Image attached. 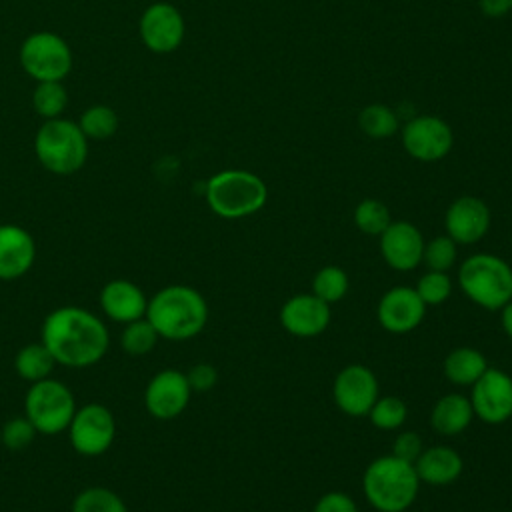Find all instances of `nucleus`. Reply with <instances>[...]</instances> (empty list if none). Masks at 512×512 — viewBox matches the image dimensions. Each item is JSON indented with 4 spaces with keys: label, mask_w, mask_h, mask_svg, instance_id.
<instances>
[{
    "label": "nucleus",
    "mask_w": 512,
    "mask_h": 512,
    "mask_svg": "<svg viewBox=\"0 0 512 512\" xmlns=\"http://www.w3.org/2000/svg\"><path fill=\"white\" fill-rule=\"evenodd\" d=\"M68 438L80 456L92 458L104 454L116 438L114 414L98 402L76 408L68 426Z\"/></svg>",
    "instance_id": "1a4fd4ad"
},
{
    "label": "nucleus",
    "mask_w": 512,
    "mask_h": 512,
    "mask_svg": "<svg viewBox=\"0 0 512 512\" xmlns=\"http://www.w3.org/2000/svg\"><path fill=\"white\" fill-rule=\"evenodd\" d=\"M380 252L392 270H414L422 264L424 236L412 222L392 220L390 226L380 234Z\"/></svg>",
    "instance_id": "dca6fc26"
},
{
    "label": "nucleus",
    "mask_w": 512,
    "mask_h": 512,
    "mask_svg": "<svg viewBox=\"0 0 512 512\" xmlns=\"http://www.w3.org/2000/svg\"><path fill=\"white\" fill-rule=\"evenodd\" d=\"M424 450V444H422V438L418 432L414 430H404L400 432L396 438H394V444H392V454L400 460H406L410 464H414L418 460V456L422 454Z\"/></svg>",
    "instance_id": "c9c22d12"
},
{
    "label": "nucleus",
    "mask_w": 512,
    "mask_h": 512,
    "mask_svg": "<svg viewBox=\"0 0 512 512\" xmlns=\"http://www.w3.org/2000/svg\"><path fill=\"white\" fill-rule=\"evenodd\" d=\"M444 376L456 386H472L488 368L486 356L472 346H458L444 358Z\"/></svg>",
    "instance_id": "5701e85b"
},
{
    "label": "nucleus",
    "mask_w": 512,
    "mask_h": 512,
    "mask_svg": "<svg viewBox=\"0 0 512 512\" xmlns=\"http://www.w3.org/2000/svg\"><path fill=\"white\" fill-rule=\"evenodd\" d=\"M458 286L476 306L500 310L512 300V266L494 254H472L458 268Z\"/></svg>",
    "instance_id": "39448f33"
},
{
    "label": "nucleus",
    "mask_w": 512,
    "mask_h": 512,
    "mask_svg": "<svg viewBox=\"0 0 512 512\" xmlns=\"http://www.w3.org/2000/svg\"><path fill=\"white\" fill-rule=\"evenodd\" d=\"M78 126L86 138L106 140L118 130V114L106 104H94L82 112Z\"/></svg>",
    "instance_id": "a878e982"
},
{
    "label": "nucleus",
    "mask_w": 512,
    "mask_h": 512,
    "mask_svg": "<svg viewBox=\"0 0 512 512\" xmlns=\"http://www.w3.org/2000/svg\"><path fill=\"white\" fill-rule=\"evenodd\" d=\"M100 308L114 322L128 324L146 316L148 298L144 290L132 280L116 278L102 286L100 290Z\"/></svg>",
    "instance_id": "aec40b11"
},
{
    "label": "nucleus",
    "mask_w": 512,
    "mask_h": 512,
    "mask_svg": "<svg viewBox=\"0 0 512 512\" xmlns=\"http://www.w3.org/2000/svg\"><path fill=\"white\" fill-rule=\"evenodd\" d=\"M474 416L486 424H504L512 416V376L500 368L488 366L472 384L468 396Z\"/></svg>",
    "instance_id": "9b49d317"
},
{
    "label": "nucleus",
    "mask_w": 512,
    "mask_h": 512,
    "mask_svg": "<svg viewBox=\"0 0 512 512\" xmlns=\"http://www.w3.org/2000/svg\"><path fill=\"white\" fill-rule=\"evenodd\" d=\"M358 124L370 138H388L398 130V118L386 104H368L362 108Z\"/></svg>",
    "instance_id": "2f4dec72"
},
{
    "label": "nucleus",
    "mask_w": 512,
    "mask_h": 512,
    "mask_svg": "<svg viewBox=\"0 0 512 512\" xmlns=\"http://www.w3.org/2000/svg\"><path fill=\"white\" fill-rule=\"evenodd\" d=\"M160 336L156 332V328L148 322V318H138L134 322L124 324V330L120 334V346L124 352L132 354V356H142L148 354L150 350H154V346L158 344Z\"/></svg>",
    "instance_id": "c85d7f7f"
},
{
    "label": "nucleus",
    "mask_w": 512,
    "mask_h": 512,
    "mask_svg": "<svg viewBox=\"0 0 512 512\" xmlns=\"http://www.w3.org/2000/svg\"><path fill=\"white\" fill-rule=\"evenodd\" d=\"M36 260L32 234L18 224H0V280L24 276Z\"/></svg>",
    "instance_id": "6ab92c4d"
},
{
    "label": "nucleus",
    "mask_w": 512,
    "mask_h": 512,
    "mask_svg": "<svg viewBox=\"0 0 512 512\" xmlns=\"http://www.w3.org/2000/svg\"><path fill=\"white\" fill-rule=\"evenodd\" d=\"M348 286H350L348 274L334 264L322 266L312 278V294L326 304L340 302L348 294Z\"/></svg>",
    "instance_id": "393cba45"
},
{
    "label": "nucleus",
    "mask_w": 512,
    "mask_h": 512,
    "mask_svg": "<svg viewBox=\"0 0 512 512\" xmlns=\"http://www.w3.org/2000/svg\"><path fill=\"white\" fill-rule=\"evenodd\" d=\"M474 420V410L470 398L458 392L444 394L436 400L430 412V424L434 432L442 436L462 434Z\"/></svg>",
    "instance_id": "4be33fe9"
},
{
    "label": "nucleus",
    "mask_w": 512,
    "mask_h": 512,
    "mask_svg": "<svg viewBox=\"0 0 512 512\" xmlns=\"http://www.w3.org/2000/svg\"><path fill=\"white\" fill-rule=\"evenodd\" d=\"M500 324L508 338H512V300L500 308Z\"/></svg>",
    "instance_id": "ea45409f"
},
{
    "label": "nucleus",
    "mask_w": 512,
    "mask_h": 512,
    "mask_svg": "<svg viewBox=\"0 0 512 512\" xmlns=\"http://www.w3.org/2000/svg\"><path fill=\"white\" fill-rule=\"evenodd\" d=\"M456 242L444 234V236H436L430 242L424 244V256L422 262L428 266V270H438V272H448L458 256L456 250Z\"/></svg>",
    "instance_id": "72a5a7b5"
},
{
    "label": "nucleus",
    "mask_w": 512,
    "mask_h": 512,
    "mask_svg": "<svg viewBox=\"0 0 512 512\" xmlns=\"http://www.w3.org/2000/svg\"><path fill=\"white\" fill-rule=\"evenodd\" d=\"M362 488L368 504L378 512H404L418 496L420 478L414 464L384 454L366 466Z\"/></svg>",
    "instance_id": "7ed1b4c3"
},
{
    "label": "nucleus",
    "mask_w": 512,
    "mask_h": 512,
    "mask_svg": "<svg viewBox=\"0 0 512 512\" xmlns=\"http://www.w3.org/2000/svg\"><path fill=\"white\" fill-rule=\"evenodd\" d=\"M38 162L52 174L68 176L78 172L88 156V138L78 122L66 118L44 120L34 138Z\"/></svg>",
    "instance_id": "423d86ee"
},
{
    "label": "nucleus",
    "mask_w": 512,
    "mask_h": 512,
    "mask_svg": "<svg viewBox=\"0 0 512 512\" xmlns=\"http://www.w3.org/2000/svg\"><path fill=\"white\" fill-rule=\"evenodd\" d=\"M416 294L426 306H438L446 302L452 294V280L448 272H438V270H428L422 274L414 286Z\"/></svg>",
    "instance_id": "473e14b6"
},
{
    "label": "nucleus",
    "mask_w": 512,
    "mask_h": 512,
    "mask_svg": "<svg viewBox=\"0 0 512 512\" xmlns=\"http://www.w3.org/2000/svg\"><path fill=\"white\" fill-rule=\"evenodd\" d=\"M282 328L298 338H314L330 324V304L314 294H294L280 308Z\"/></svg>",
    "instance_id": "f3484780"
},
{
    "label": "nucleus",
    "mask_w": 512,
    "mask_h": 512,
    "mask_svg": "<svg viewBox=\"0 0 512 512\" xmlns=\"http://www.w3.org/2000/svg\"><path fill=\"white\" fill-rule=\"evenodd\" d=\"M404 150L422 162L442 160L454 144L452 128L438 116H416L402 128Z\"/></svg>",
    "instance_id": "f8f14e48"
},
{
    "label": "nucleus",
    "mask_w": 512,
    "mask_h": 512,
    "mask_svg": "<svg viewBox=\"0 0 512 512\" xmlns=\"http://www.w3.org/2000/svg\"><path fill=\"white\" fill-rule=\"evenodd\" d=\"M268 200V188L260 176L248 170H222L206 184L210 210L226 220L256 214Z\"/></svg>",
    "instance_id": "20e7f679"
},
{
    "label": "nucleus",
    "mask_w": 512,
    "mask_h": 512,
    "mask_svg": "<svg viewBox=\"0 0 512 512\" xmlns=\"http://www.w3.org/2000/svg\"><path fill=\"white\" fill-rule=\"evenodd\" d=\"M54 364H56V360L52 358V354L48 352V348L42 342H32V344L22 346L14 358V368L18 372V376L30 384L50 378Z\"/></svg>",
    "instance_id": "b1692460"
},
{
    "label": "nucleus",
    "mask_w": 512,
    "mask_h": 512,
    "mask_svg": "<svg viewBox=\"0 0 512 512\" xmlns=\"http://www.w3.org/2000/svg\"><path fill=\"white\" fill-rule=\"evenodd\" d=\"M76 412V400L70 388L54 378L30 384L24 396V416L38 434H60L68 430Z\"/></svg>",
    "instance_id": "0eeeda50"
},
{
    "label": "nucleus",
    "mask_w": 512,
    "mask_h": 512,
    "mask_svg": "<svg viewBox=\"0 0 512 512\" xmlns=\"http://www.w3.org/2000/svg\"><path fill=\"white\" fill-rule=\"evenodd\" d=\"M36 428L32 426V422L26 416H16L6 420V424L2 426L0 432V440L8 450H24L28 448L34 438H36Z\"/></svg>",
    "instance_id": "f704fd0d"
},
{
    "label": "nucleus",
    "mask_w": 512,
    "mask_h": 512,
    "mask_svg": "<svg viewBox=\"0 0 512 512\" xmlns=\"http://www.w3.org/2000/svg\"><path fill=\"white\" fill-rule=\"evenodd\" d=\"M392 222L390 210L382 200L364 198L354 208V224L360 232L368 236H380Z\"/></svg>",
    "instance_id": "cd10ccee"
},
{
    "label": "nucleus",
    "mask_w": 512,
    "mask_h": 512,
    "mask_svg": "<svg viewBox=\"0 0 512 512\" xmlns=\"http://www.w3.org/2000/svg\"><path fill=\"white\" fill-rule=\"evenodd\" d=\"M190 396L192 388L186 380V374L174 368H166L150 378L144 390V406L150 416L158 420H172L186 410Z\"/></svg>",
    "instance_id": "4468645a"
},
{
    "label": "nucleus",
    "mask_w": 512,
    "mask_h": 512,
    "mask_svg": "<svg viewBox=\"0 0 512 512\" xmlns=\"http://www.w3.org/2000/svg\"><path fill=\"white\" fill-rule=\"evenodd\" d=\"M146 318L160 338L188 340L204 330L208 304L196 288L172 284L148 298Z\"/></svg>",
    "instance_id": "f03ea898"
},
{
    "label": "nucleus",
    "mask_w": 512,
    "mask_h": 512,
    "mask_svg": "<svg viewBox=\"0 0 512 512\" xmlns=\"http://www.w3.org/2000/svg\"><path fill=\"white\" fill-rule=\"evenodd\" d=\"M368 418L378 430H398L408 418V406L398 396H378L368 412Z\"/></svg>",
    "instance_id": "7c9ffc66"
},
{
    "label": "nucleus",
    "mask_w": 512,
    "mask_h": 512,
    "mask_svg": "<svg viewBox=\"0 0 512 512\" xmlns=\"http://www.w3.org/2000/svg\"><path fill=\"white\" fill-rule=\"evenodd\" d=\"M20 64L36 82H62L72 68V52L62 36L42 30L22 42Z\"/></svg>",
    "instance_id": "6e6552de"
},
{
    "label": "nucleus",
    "mask_w": 512,
    "mask_h": 512,
    "mask_svg": "<svg viewBox=\"0 0 512 512\" xmlns=\"http://www.w3.org/2000/svg\"><path fill=\"white\" fill-rule=\"evenodd\" d=\"M40 342L48 348L56 364L88 368L104 358L110 334L104 322L90 310L60 306L44 318Z\"/></svg>",
    "instance_id": "f257e3e1"
},
{
    "label": "nucleus",
    "mask_w": 512,
    "mask_h": 512,
    "mask_svg": "<svg viewBox=\"0 0 512 512\" xmlns=\"http://www.w3.org/2000/svg\"><path fill=\"white\" fill-rule=\"evenodd\" d=\"M426 316V304L414 288L394 286L386 290L378 302L376 318L386 332L408 334L420 326Z\"/></svg>",
    "instance_id": "2eb2a0df"
},
{
    "label": "nucleus",
    "mask_w": 512,
    "mask_h": 512,
    "mask_svg": "<svg viewBox=\"0 0 512 512\" xmlns=\"http://www.w3.org/2000/svg\"><path fill=\"white\" fill-rule=\"evenodd\" d=\"M478 6L480 12L488 18H502L512 10L510 0H478Z\"/></svg>",
    "instance_id": "58836bf2"
},
{
    "label": "nucleus",
    "mask_w": 512,
    "mask_h": 512,
    "mask_svg": "<svg viewBox=\"0 0 512 512\" xmlns=\"http://www.w3.org/2000/svg\"><path fill=\"white\" fill-rule=\"evenodd\" d=\"M510 8H512V0H510Z\"/></svg>",
    "instance_id": "a19ab883"
},
{
    "label": "nucleus",
    "mask_w": 512,
    "mask_h": 512,
    "mask_svg": "<svg viewBox=\"0 0 512 512\" xmlns=\"http://www.w3.org/2000/svg\"><path fill=\"white\" fill-rule=\"evenodd\" d=\"M312 512H358V506L348 494L332 490L316 500Z\"/></svg>",
    "instance_id": "4c0bfd02"
},
{
    "label": "nucleus",
    "mask_w": 512,
    "mask_h": 512,
    "mask_svg": "<svg viewBox=\"0 0 512 512\" xmlns=\"http://www.w3.org/2000/svg\"><path fill=\"white\" fill-rule=\"evenodd\" d=\"M72 512H128V508L114 490L90 486L74 498Z\"/></svg>",
    "instance_id": "bb28decb"
},
{
    "label": "nucleus",
    "mask_w": 512,
    "mask_h": 512,
    "mask_svg": "<svg viewBox=\"0 0 512 512\" xmlns=\"http://www.w3.org/2000/svg\"><path fill=\"white\" fill-rule=\"evenodd\" d=\"M444 226L456 244H476L490 228V208L476 196H460L448 206Z\"/></svg>",
    "instance_id": "a211bd4d"
},
{
    "label": "nucleus",
    "mask_w": 512,
    "mask_h": 512,
    "mask_svg": "<svg viewBox=\"0 0 512 512\" xmlns=\"http://www.w3.org/2000/svg\"><path fill=\"white\" fill-rule=\"evenodd\" d=\"M332 396L336 406L354 418L368 416L370 408L380 396V384L376 374L364 364L344 366L332 384Z\"/></svg>",
    "instance_id": "9d476101"
},
{
    "label": "nucleus",
    "mask_w": 512,
    "mask_h": 512,
    "mask_svg": "<svg viewBox=\"0 0 512 512\" xmlns=\"http://www.w3.org/2000/svg\"><path fill=\"white\" fill-rule=\"evenodd\" d=\"M186 380L192 392H208L218 382V370L208 362H198L186 372Z\"/></svg>",
    "instance_id": "e433bc0d"
},
{
    "label": "nucleus",
    "mask_w": 512,
    "mask_h": 512,
    "mask_svg": "<svg viewBox=\"0 0 512 512\" xmlns=\"http://www.w3.org/2000/svg\"><path fill=\"white\" fill-rule=\"evenodd\" d=\"M420 482L430 486H446L460 478L464 470L462 456L450 446H430L424 448L414 462Z\"/></svg>",
    "instance_id": "412c9836"
},
{
    "label": "nucleus",
    "mask_w": 512,
    "mask_h": 512,
    "mask_svg": "<svg viewBox=\"0 0 512 512\" xmlns=\"http://www.w3.org/2000/svg\"><path fill=\"white\" fill-rule=\"evenodd\" d=\"M68 102V94L62 82H36L32 92V106L44 120L60 118Z\"/></svg>",
    "instance_id": "c756f323"
},
{
    "label": "nucleus",
    "mask_w": 512,
    "mask_h": 512,
    "mask_svg": "<svg viewBox=\"0 0 512 512\" xmlns=\"http://www.w3.org/2000/svg\"><path fill=\"white\" fill-rule=\"evenodd\" d=\"M184 18L180 10L168 2L150 4L138 24L144 46L156 54L174 52L184 40Z\"/></svg>",
    "instance_id": "ddd939ff"
}]
</instances>
